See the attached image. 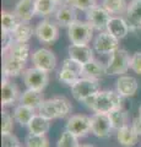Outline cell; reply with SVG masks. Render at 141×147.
<instances>
[{"mask_svg": "<svg viewBox=\"0 0 141 147\" xmlns=\"http://www.w3.org/2000/svg\"><path fill=\"white\" fill-rule=\"evenodd\" d=\"M130 69L134 72L141 75V52H136L131 55L130 60Z\"/></svg>", "mask_w": 141, "mask_h": 147, "instance_id": "obj_40", "label": "cell"}, {"mask_svg": "<svg viewBox=\"0 0 141 147\" xmlns=\"http://www.w3.org/2000/svg\"><path fill=\"white\" fill-rule=\"evenodd\" d=\"M80 75L79 74H76L74 71H70V70H66V69H60L58 72V79L60 82H63V84H65L67 86L72 87L77 81H79L80 79Z\"/></svg>", "mask_w": 141, "mask_h": 147, "instance_id": "obj_33", "label": "cell"}, {"mask_svg": "<svg viewBox=\"0 0 141 147\" xmlns=\"http://www.w3.org/2000/svg\"><path fill=\"white\" fill-rule=\"evenodd\" d=\"M67 5L72 6L76 10L87 12L90 9H92L97 5V0H69Z\"/></svg>", "mask_w": 141, "mask_h": 147, "instance_id": "obj_35", "label": "cell"}, {"mask_svg": "<svg viewBox=\"0 0 141 147\" xmlns=\"http://www.w3.org/2000/svg\"><path fill=\"white\" fill-rule=\"evenodd\" d=\"M102 6L114 16L125 15L126 9H128V3L126 0H102Z\"/></svg>", "mask_w": 141, "mask_h": 147, "instance_id": "obj_28", "label": "cell"}, {"mask_svg": "<svg viewBox=\"0 0 141 147\" xmlns=\"http://www.w3.org/2000/svg\"><path fill=\"white\" fill-rule=\"evenodd\" d=\"M131 57L125 49H117L114 53L111 54L106 65V74L112 76H121L128 72L130 69Z\"/></svg>", "mask_w": 141, "mask_h": 147, "instance_id": "obj_3", "label": "cell"}, {"mask_svg": "<svg viewBox=\"0 0 141 147\" xmlns=\"http://www.w3.org/2000/svg\"><path fill=\"white\" fill-rule=\"evenodd\" d=\"M36 4V13L39 16H49L55 13L58 3L55 0H34Z\"/></svg>", "mask_w": 141, "mask_h": 147, "instance_id": "obj_31", "label": "cell"}, {"mask_svg": "<svg viewBox=\"0 0 141 147\" xmlns=\"http://www.w3.org/2000/svg\"><path fill=\"white\" fill-rule=\"evenodd\" d=\"M99 92V82L98 80L87 79V77H80L79 81L71 87L72 97L79 102H84L90 96Z\"/></svg>", "mask_w": 141, "mask_h": 147, "instance_id": "obj_5", "label": "cell"}, {"mask_svg": "<svg viewBox=\"0 0 141 147\" xmlns=\"http://www.w3.org/2000/svg\"><path fill=\"white\" fill-rule=\"evenodd\" d=\"M112 36H114L117 39H123L128 36L130 31V26L128 21L121 16H112L107 25V30Z\"/></svg>", "mask_w": 141, "mask_h": 147, "instance_id": "obj_17", "label": "cell"}, {"mask_svg": "<svg viewBox=\"0 0 141 147\" xmlns=\"http://www.w3.org/2000/svg\"><path fill=\"white\" fill-rule=\"evenodd\" d=\"M82 64L77 63L76 60L71 58H66L64 59V61H63V65L61 67L63 69H66V70H70V71H74L76 74H79L80 76H82Z\"/></svg>", "mask_w": 141, "mask_h": 147, "instance_id": "obj_36", "label": "cell"}, {"mask_svg": "<svg viewBox=\"0 0 141 147\" xmlns=\"http://www.w3.org/2000/svg\"><path fill=\"white\" fill-rule=\"evenodd\" d=\"M13 129V123H12V117L9 114L6 110H3L1 113V134L5 132H11Z\"/></svg>", "mask_w": 141, "mask_h": 147, "instance_id": "obj_38", "label": "cell"}, {"mask_svg": "<svg viewBox=\"0 0 141 147\" xmlns=\"http://www.w3.org/2000/svg\"><path fill=\"white\" fill-rule=\"evenodd\" d=\"M6 55L15 59H19L22 61H27V59L30 57V45L27 43H20L15 42L12 44V47L9 49V52L5 53Z\"/></svg>", "mask_w": 141, "mask_h": 147, "instance_id": "obj_29", "label": "cell"}, {"mask_svg": "<svg viewBox=\"0 0 141 147\" xmlns=\"http://www.w3.org/2000/svg\"><path fill=\"white\" fill-rule=\"evenodd\" d=\"M82 103L94 113L108 114L123 107V97L117 91H99L86 98Z\"/></svg>", "mask_w": 141, "mask_h": 147, "instance_id": "obj_1", "label": "cell"}, {"mask_svg": "<svg viewBox=\"0 0 141 147\" xmlns=\"http://www.w3.org/2000/svg\"><path fill=\"white\" fill-rule=\"evenodd\" d=\"M57 147H80L79 137L70 131L64 130L57 142Z\"/></svg>", "mask_w": 141, "mask_h": 147, "instance_id": "obj_32", "label": "cell"}, {"mask_svg": "<svg viewBox=\"0 0 141 147\" xmlns=\"http://www.w3.org/2000/svg\"><path fill=\"white\" fill-rule=\"evenodd\" d=\"M26 147H49V140L45 135L28 134L26 136Z\"/></svg>", "mask_w": 141, "mask_h": 147, "instance_id": "obj_34", "label": "cell"}, {"mask_svg": "<svg viewBox=\"0 0 141 147\" xmlns=\"http://www.w3.org/2000/svg\"><path fill=\"white\" fill-rule=\"evenodd\" d=\"M117 140L123 147H133L138 144L139 135L131 125H126L117 131Z\"/></svg>", "mask_w": 141, "mask_h": 147, "instance_id": "obj_23", "label": "cell"}, {"mask_svg": "<svg viewBox=\"0 0 141 147\" xmlns=\"http://www.w3.org/2000/svg\"><path fill=\"white\" fill-rule=\"evenodd\" d=\"M65 130L72 132L77 137H85L91 132V117L85 114L71 115L65 124Z\"/></svg>", "mask_w": 141, "mask_h": 147, "instance_id": "obj_10", "label": "cell"}, {"mask_svg": "<svg viewBox=\"0 0 141 147\" xmlns=\"http://www.w3.org/2000/svg\"><path fill=\"white\" fill-rule=\"evenodd\" d=\"M108 117H109V120H111L113 130L115 131L120 130V129L128 125V113L123 109V107L112 110L111 113H108Z\"/></svg>", "mask_w": 141, "mask_h": 147, "instance_id": "obj_27", "label": "cell"}, {"mask_svg": "<svg viewBox=\"0 0 141 147\" xmlns=\"http://www.w3.org/2000/svg\"><path fill=\"white\" fill-rule=\"evenodd\" d=\"M55 16V21L58 26L61 27H69L74 24L75 21H77V15H76V9H74L70 5H64L61 7H59L54 13Z\"/></svg>", "mask_w": 141, "mask_h": 147, "instance_id": "obj_21", "label": "cell"}, {"mask_svg": "<svg viewBox=\"0 0 141 147\" xmlns=\"http://www.w3.org/2000/svg\"><path fill=\"white\" fill-rule=\"evenodd\" d=\"M67 53L69 58L82 65L93 60V49L88 44H70L67 48Z\"/></svg>", "mask_w": 141, "mask_h": 147, "instance_id": "obj_15", "label": "cell"}, {"mask_svg": "<svg viewBox=\"0 0 141 147\" xmlns=\"http://www.w3.org/2000/svg\"><path fill=\"white\" fill-rule=\"evenodd\" d=\"M43 102H44V98H43L42 91H36V90H30V88H27L26 91L22 92L20 94V99H19L20 104L30 107L34 110H38V108L40 107V104Z\"/></svg>", "mask_w": 141, "mask_h": 147, "instance_id": "obj_20", "label": "cell"}, {"mask_svg": "<svg viewBox=\"0 0 141 147\" xmlns=\"http://www.w3.org/2000/svg\"><path fill=\"white\" fill-rule=\"evenodd\" d=\"M19 146H20V141L12 132L1 134V147H19Z\"/></svg>", "mask_w": 141, "mask_h": 147, "instance_id": "obj_37", "label": "cell"}, {"mask_svg": "<svg viewBox=\"0 0 141 147\" xmlns=\"http://www.w3.org/2000/svg\"><path fill=\"white\" fill-rule=\"evenodd\" d=\"M67 36L71 44H88L93 37V27L87 21H75L67 27Z\"/></svg>", "mask_w": 141, "mask_h": 147, "instance_id": "obj_4", "label": "cell"}, {"mask_svg": "<svg viewBox=\"0 0 141 147\" xmlns=\"http://www.w3.org/2000/svg\"><path fill=\"white\" fill-rule=\"evenodd\" d=\"M36 115L34 109L26 107V105L19 104L17 107L13 109V119L20 124L21 126H27L30 121L32 120V118Z\"/></svg>", "mask_w": 141, "mask_h": 147, "instance_id": "obj_25", "label": "cell"}, {"mask_svg": "<svg viewBox=\"0 0 141 147\" xmlns=\"http://www.w3.org/2000/svg\"><path fill=\"white\" fill-rule=\"evenodd\" d=\"M131 126H133V129L136 131V134L139 136H141V117L140 115L134 118L133 123H131Z\"/></svg>", "mask_w": 141, "mask_h": 147, "instance_id": "obj_41", "label": "cell"}, {"mask_svg": "<svg viewBox=\"0 0 141 147\" xmlns=\"http://www.w3.org/2000/svg\"><path fill=\"white\" fill-rule=\"evenodd\" d=\"M34 36L37 37L40 43L52 44L55 42L59 37L58 25L49 20L40 21L34 28Z\"/></svg>", "mask_w": 141, "mask_h": 147, "instance_id": "obj_12", "label": "cell"}, {"mask_svg": "<svg viewBox=\"0 0 141 147\" xmlns=\"http://www.w3.org/2000/svg\"><path fill=\"white\" fill-rule=\"evenodd\" d=\"M125 20L128 21L130 30H136L141 27V0H131L128 4Z\"/></svg>", "mask_w": 141, "mask_h": 147, "instance_id": "obj_19", "label": "cell"}, {"mask_svg": "<svg viewBox=\"0 0 141 147\" xmlns=\"http://www.w3.org/2000/svg\"><path fill=\"white\" fill-rule=\"evenodd\" d=\"M22 77L27 88L36 91H43L49 82L48 72L39 70L37 67L26 69L25 72L22 74Z\"/></svg>", "mask_w": 141, "mask_h": 147, "instance_id": "obj_6", "label": "cell"}, {"mask_svg": "<svg viewBox=\"0 0 141 147\" xmlns=\"http://www.w3.org/2000/svg\"><path fill=\"white\" fill-rule=\"evenodd\" d=\"M26 70V61L19 60V59L11 58L9 55L4 54L3 59V74L4 77H17L22 75Z\"/></svg>", "mask_w": 141, "mask_h": 147, "instance_id": "obj_14", "label": "cell"}, {"mask_svg": "<svg viewBox=\"0 0 141 147\" xmlns=\"http://www.w3.org/2000/svg\"><path fill=\"white\" fill-rule=\"evenodd\" d=\"M113 127L108 114L94 113L91 117V132L98 139H108L112 135Z\"/></svg>", "mask_w": 141, "mask_h": 147, "instance_id": "obj_11", "label": "cell"}, {"mask_svg": "<svg viewBox=\"0 0 141 147\" xmlns=\"http://www.w3.org/2000/svg\"><path fill=\"white\" fill-rule=\"evenodd\" d=\"M80 147H94V146L91 145V144H85V145H81Z\"/></svg>", "mask_w": 141, "mask_h": 147, "instance_id": "obj_43", "label": "cell"}, {"mask_svg": "<svg viewBox=\"0 0 141 147\" xmlns=\"http://www.w3.org/2000/svg\"><path fill=\"white\" fill-rule=\"evenodd\" d=\"M55 1H57L58 4H67V1H69V0H55Z\"/></svg>", "mask_w": 141, "mask_h": 147, "instance_id": "obj_42", "label": "cell"}, {"mask_svg": "<svg viewBox=\"0 0 141 147\" xmlns=\"http://www.w3.org/2000/svg\"><path fill=\"white\" fill-rule=\"evenodd\" d=\"M20 99V92L17 86L10 81V79L4 77L1 81V105L9 107L15 104Z\"/></svg>", "mask_w": 141, "mask_h": 147, "instance_id": "obj_13", "label": "cell"}, {"mask_svg": "<svg viewBox=\"0 0 141 147\" xmlns=\"http://www.w3.org/2000/svg\"><path fill=\"white\" fill-rule=\"evenodd\" d=\"M93 48L97 53L102 55H108L119 49V39L112 36L108 31H102L97 34L93 40Z\"/></svg>", "mask_w": 141, "mask_h": 147, "instance_id": "obj_7", "label": "cell"}, {"mask_svg": "<svg viewBox=\"0 0 141 147\" xmlns=\"http://www.w3.org/2000/svg\"><path fill=\"white\" fill-rule=\"evenodd\" d=\"M20 18L16 16L15 12L10 11H1V31L10 32L12 33L16 30V27L20 25Z\"/></svg>", "mask_w": 141, "mask_h": 147, "instance_id": "obj_30", "label": "cell"}, {"mask_svg": "<svg viewBox=\"0 0 141 147\" xmlns=\"http://www.w3.org/2000/svg\"><path fill=\"white\" fill-rule=\"evenodd\" d=\"M115 88H117V92L123 98L133 97V96H135L136 91L139 88V84L135 77L128 76V75H121L117 80Z\"/></svg>", "mask_w": 141, "mask_h": 147, "instance_id": "obj_16", "label": "cell"}, {"mask_svg": "<svg viewBox=\"0 0 141 147\" xmlns=\"http://www.w3.org/2000/svg\"><path fill=\"white\" fill-rule=\"evenodd\" d=\"M106 74V65H103L101 61L96 60H91L90 63L85 64L82 66V76L81 77H87V79L92 80H99L101 77H103Z\"/></svg>", "mask_w": 141, "mask_h": 147, "instance_id": "obj_22", "label": "cell"}, {"mask_svg": "<svg viewBox=\"0 0 141 147\" xmlns=\"http://www.w3.org/2000/svg\"><path fill=\"white\" fill-rule=\"evenodd\" d=\"M1 38H3V53L5 54L9 52V49H10L12 47V44L15 43V39H13V36L12 33H10V32H5V31H1Z\"/></svg>", "mask_w": 141, "mask_h": 147, "instance_id": "obj_39", "label": "cell"}, {"mask_svg": "<svg viewBox=\"0 0 141 147\" xmlns=\"http://www.w3.org/2000/svg\"><path fill=\"white\" fill-rule=\"evenodd\" d=\"M30 134L33 135H45L51 129V120L42 117L40 114H36L32 120L27 125Z\"/></svg>", "mask_w": 141, "mask_h": 147, "instance_id": "obj_24", "label": "cell"}, {"mask_svg": "<svg viewBox=\"0 0 141 147\" xmlns=\"http://www.w3.org/2000/svg\"><path fill=\"white\" fill-rule=\"evenodd\" d=\"M32 63L34 67L45 72L53 71L57 66V58L52 50L47 48H39L32 54Z\"/></svg>", "mask_w": 141, "mask_h": 147, "instance_id": "obj_9", "label": "cell"}, {"mask_svg": "<svg viewBox=\"0 0 141 147\" xmlns=\"http://www.w3.org/2000/svg\"><path fill=\"white\" fill-rule=\"evenodd\" d=\"M139 115L141 117V105H140V107H139Z\"/></svg>", "mask_w": 141, "mask_h": 147, "instance_id": "obj_44", "label": "cell"}, {"mask_svg": "<svg viewBox=\"0 0 141 147\" xmlns=\"http://www.w3.org/2000/svg\"><path fill=\"white\" fill-rule=\"evenodd\" d=\"M111 17V13L102 5H96L86 12V21L93 27V30L99 32L107 30V25Z\"/></svg>", "mask_w": 141, "mask_h": 147, "instance_id": "obj_8", "label": "cell"}, {"mask_svg": "<svg viewBox=\"0 0 141 147\" xmlns=\"http://www.w3.org/2000/svg\"><path fill=\"white\" fill-rule=\"evenodd\" d=\"M13 12L22 22H30L36 13V4L34 0H19L15 5Z\"/></svg>", "mask_w": 141, "mask_h": 147, "instance_id": "obj_18", "label": "cell"}, {"mask_svg": "<svg viewBox=\"0 0 141 147\" xmlns=\"http://www.w3.org/2000/svg\"><path fill=\"white\" fill-rule=\"evenodd\" d=\"M33 34H34L33 27L28 22H22V21L16 27V30L12 32L15 42H20V43H28V40L32 38Z\"/></svg>", "mask_w": 141, "mask_h": 147, "instance_id": "obj_26", "label": "cell"}, {"mask_svg": "<svg viewBox=\"0 0 141 147\" xmlns=\"http://www.w3.org/2000/svg\"><path fill=\"white\" fill-rule=\"evenodd\" d=\"M71 104L64 97H54L51 99H44V102L40 104L37 113L42 117L54 120V119L65 118L71 112Z\"/></svg>", "mask_w": 141, "mask_h": 147, "instance_id": "obj_2", "label": "cell"}]
</instances>
